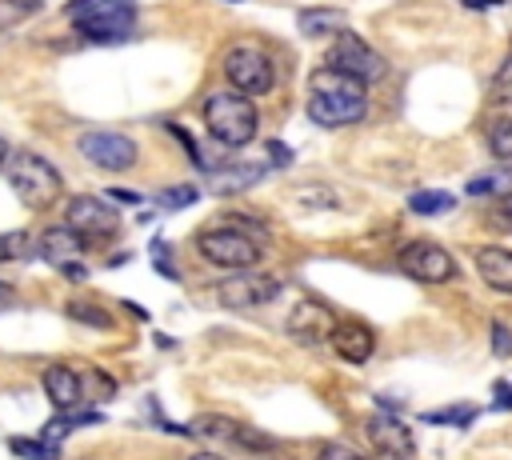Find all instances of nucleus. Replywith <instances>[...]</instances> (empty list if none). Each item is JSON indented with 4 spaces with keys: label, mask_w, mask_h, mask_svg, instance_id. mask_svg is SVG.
I'll list each match as a JSON object with an SVG mask.
<instances>
[{
    "label": "nucleus",
    "mask_w": 512,
    "mask_h": 460,
    "mask_svg": "<svg viewBox=\"0 0 512 460\" xmlns=\"http://www.w3.org/2000/svg\"><path fill=\"white\" fill-rule=\"evenodd\" d=\"M204 124L208 132L228 144V148H244L252 136H256V124H260V112L248 96H236V92H212L204 100Z\"/></svg>",
    "instance_id": "1"
},
{
    "label": "nucleus",
    "mask_w": 512,
    "mask_h": 460,
    "mask_svg": "<svg viewBox=\"0 0 512 460\" xmlns=\"http://www.w3.org/2000/svg\"><path fill=\"white\" fill-rule=\"evenodd\" d=\"M196 252L208 264H216V268L244 272V268H252L264 256V244L248 228H240V224H216V228H204L196 236Z\"/></svg>",
    "instance_id": "2"
},
{
    "label": "nucleus",
    "mask_w": 512,
    "mask_h": 460,
    "mask_svg": "<svg viewBox=\"0 0 512 460\" xmlns=\"http://www.w3.org/2000/svg\"><path fill=\"white\" fill-rule=\"evenodd\" d=\"M324 68H332V72H340V76H348L364 88L388 76V60L368 40H360L356 32H336L332 36V44L324 52Z\"/></svg>",
    "instance_id": "3"
},
{
    "label": "nucleus",
    "mask_w": 512,
    "mask_h": 460,
    "mask_svg": "<svg viewBox=\"0 0 512 460\" xmlns=\"http://www.w3.org/2000/svg\"><path fill=\"white\" fill-rule=\"evenodd\" d=\"M8 184H12V192H16L28 208L52 204V200L60 196V188H64L60 168L48 164L40 152H28V148H20V152L12 156V164H8Z\"/></svg>",
    "instance_id": "4"
},
{
    "label": "nucleus",
    "mask_w": 512,
    "mask_h": 460,
    "mask_svg": "<svg viewBox=\"0 0 512 460\" xmlns=\"http://www.w3.org/2000/svg\"><path fill=\"white\" fill-rule=\"evenodd\" d=\"M224 80L232 84L236 96H248L252 100V96H268L276 88V68H272V60L260 48L236 44L224 56Z\"/></svg>",
    "instance_id": "5"
},
{
    "label": "nucleus",
    "mask_w": 512,
    "mask_h": 460,
    "mask_svg": "<svg viewBox=\"0 0 512 460\" xmlns=\"http://www.w3.org/2000/svg\"><path fill=\"white\" fill-rule=\"evenodd\" d=\"M280 296V280L268 276V272H236V276H224L216 284V300L232 312H244V308H260V304H272Z\"/></svg>",
    "instance_id": "6"
},
{
    "label": "nucleus",
    "mask_w": 512,
    "mask_h": 460,
    "mask_svg": "<svg viewBox=\"0 0 512 460\" xmlns=\"http://www.w3.org/2000/svg\"><path fill=\"white\" fill-rule=\"evenodd\" d=\"M80 156L104 172H128L136 164V144L124 136V132H108V128H92V132H80L76 140Z\"/></svg>",
    "instance_id": "7"
},
{
    "label": "nucleus",
    "mask_w": 512,
    "mask_h": 460,
    "mask_svg": "<svg viewBox=\"0 0 512 460\" xmlns=\"http://www.w3.org/2000/svg\"><path fill=\"white\" fill-rule=\"evenodd\" d=\"M396 260H400V268H404L412 280H420V284H448V280L456 276V260L448 256V248H440V244H432V240H412V244H404V248L396 252Z\"/></svg>",
    "instance_id": "8"
},
{
    "label": "nucleus",
    "mask_w": 512,
    "mask_h": 460,
    "mask_svg": "<svg viewBox=\"0 0 512 460\" xmlns=\"http://www.w3.org/2000/svg\"><path fill=\"white\" fill-rule=\"evenodd\" d=\"M64 228H72L76 236L92 240V236H112L120 228V216L112 204H104L100 196H72L64 208Z\"/></svg>",
    "instance_id": "9"
},
{
    "label": "nucleus",
    "mask_w": 512,
    "mask_h": 460,
    "mask_svg": "<svg viewBox=\"0 0 512 460\" xmlns=\"http://www.w3.org/2000/svg\"><path fill=\"white\" fill-rule=\"evenodd\" d=\"M328 344L336 348L340 360L364 364V360H372V352H376V332H372L368 324H360V320H336L332 332H328Z\"/></svg>",
    "instance_id": "10"
},
{
    "label": "nucleus",
    "mask_w": 512,
    "mask_h": 460,
    "mask_svg": "<svg viewBox=\"0 0 512 460\" xmlns=\"http://www.w3.org/2000/svg\"><path fill=\"white\" fill-rule=\"evenodd\" d=\"M332 324H336V316H332L324 304L300 300V304L288 312V324H284V328H288V336L300 340V344H320V340H328Z\"/></svg>",
    "instance_id": "11"
},
{
    "label": "nucleus",
    "mask_w": 512,
    "mask_h": 460,
    "mask_svg": "<svg viewBox=\"0 0 512 460\" xmlns=\"http://www.w3.org/2000/svg\"><path fill=\"white\" fill-rule=\"evenodd\" d=\"M368 112V96L364 100H348V96H308V116L320 128H348L356 120H364Z\"/></svg>",
    "instance_id": "12"
},
{
    "label": "nucleus",
    "mask_w": 512,
    "mask_h": 460,
    "mask_svg": "<svg viewBox=\"0 0 512 460\" xmlns=\"http://www.w3.org/2000/svg\"><path fill=\"white\" fill-rule=\"evenodd\" d=\"M40 384H44V396H48V404H52L56 412H76V408L84 404V396H80V376H76V368H68V364H48L44 376H40Z\"/></svg>",
    "instance_id": "13"
},
{
    "label": "nucleus",
    "mask_w": 512,
    "mask_h": 460,
    "mask_svg": "<svg viewBox=\"0 0 512 460\" xmlns=\"http://www.w3.org/2000/svg\"><path fill=\"white\" fill-rule=\"evenodd\" d=\"M368 440L380 448L388 460H408L412 456V432L396 416H372L368 420Z\"/></svg>",
    "instance_id": "14"
},
{
    "label": "nucleus",
    "mask_w": 512,
    "mask_h": 460,
    "mask_svg": "<svg viewBox=\"0 0 512 460\" xmlns=\"http://www.w3.org/2000/svg\"><path fill=\"white\" fill-rule=\"evenodd\" d=\"M476 272L484 276L488 288L512 296V248H496V244L476 248Z\"/></svg>",
    "instance_id": "15"
},
{
    "label": "nucleus",
    "mask_w": 512,
    "mask_h": 460,
    "mask_svg": "<svg viewBox=\"0 0 512 460\" xmlns=\"http://www.w3.org/2000/svg\"><path fill=\"white\" fill-rule=\"evenodd\" d=\"M88 244H84V236H76L72 228H64V224H56V228H44L40 232V252L52 260V264H68L72 256H80Z\"/></svg>",
    "instance_id": "16"
},
{
    "label": "nucleus",
    "mask_w": 512,
    "mask_h": 460,
    "mask_svg": "<svg viewBox=\"0 0 512 460\" xmlns=\"http://www.w3.org/2000/svg\"><path fill=\"white\" fill-rule=\"evenodd\" d=\"M308 92L312 96H348V100H364L368 96L364 84H356V80H348V76H340L332 68H316L308 76Z\"/></svg>",
    "instance_id": "17"
},
{
    "label": "nucleus",
    "mask_w": 512,
    "mask_h": 460,
    "mask_svg": "<svg viewBox=\"0 0 512 460\" xmlns=\"http://www.w3.org/2000/svg\"><path fill=\"white\" fill-rule=\"evenodd\" d=\"M296 28L304 36H336V32H344V12L340 8H304L296 16Z\"/></svg>",
    "instance_id": "18"
},
{
    "label": "nucleus",
    "mask_w": 512,
    "mask_h": 460,
    "mask_svg": "<svg viewBox=\"0 0 512 460\" xmlns=\"http://www.w3.org/2000/svg\"><path fill=\"white\" fill-rule=\"evenodd\" d=\"M292 200L304 212H332V208H340V192L328 188V184H300V188H292Z\"/></svg>",
    "instance_id": "19"
},
{
    "label": "nucleus",
    "mask_w": 512,
    "mask_h": 460,
    "mask_svg": "<svg viewBox=\"0 0 512 460\" xmlns=\"http://www.w3.org/2000/svg\"><path fill=\"white\" fill-rule=\"evenodd\" d=\"M76 376H80V396H84V404H104V400L116 396V380H112L108 372H100V368H76Z\"/></svg>",
    "instance_id": "20"
},
{
    "label": "nucleus",
    "mask_w": 512,
    "mask_h": 460,
    "mask_svg": "<svg viewBox=\"0 0 512 460\" xmlns=\"http://www.w3.org/2000/svg\"><path fill=\"white\" fill-rule=\"evenodd\" d=\"M184 432H192V436H204V440H236V432H240V420H232V416H196V420H188V428Z\"/></svg>",
    "instance_id": "21"
},
{
    "label": "nucleus",
    "mask_w": 512,
    "mask_h": 460,
    "mask_svg": "<svg viewBox=\"0 0 512 460\" xmlns=\"http://www.w3.org/2000/svg\"><path fill=\"white\" fill-rule=\"evenodd\" d=\"M68 12L76 20H92V16H124L136 12V0H72Z\"/></svg>",
    "instance_id": "22"
},
{
    "label": "nucleus",
    "mask_w": 512,
    "mask_h": 460,
    "mask_svg": "<svg viewBox=\"0 0 512 460\" xmlns=\"http://www.w3.org/2000/svg\"><path fill=\"white\" fill-rule=\"evenodd\" d=\"M260 176H264V164H240V168L220 172L212 180V192H240V188H252Z\"/></svg>",
    "instance_id": "23"
},
{
    "label": "nucleus",
    "mask_w": 512,
    "mask_h": 460,
    "mask_svg": "<svg viewBox=\"0 0 512 460\" xmlns=\"http://www.w3.org/2000/svg\"><path fill=\"white\" fill-rule=\"evenodd\" d=\"M452 204H456V196L452 192H440V188H428V192H412L408 196V212H416V216H440Z\"/></svg>",
    "instance_id": "24"
},
{
    "label": "nucleus",
    "mask_w": 512,
    "mask_h": 460,
    "mask_svg": "<svg viewBox=\"0 0 512 460\" xmlns=\"http://www.w3.org/2000/svg\"><path fill=\"white\" fill-rule=\"evenodd\" d=\"M36 248H32V236L28 232H0V264H12V260H28Z\"/></svg>",
    "instance_id": "25"
},
{
    "label": "nucleus",
    "mask_w": 512,
    "mask_h": 460,
    "mask_svg": "<svg viewBox=\"0 0 512 460\" xmlns=\"http://www.w3.org/2000/svg\"><path fill=\"white\" fill-rule=\"evenodd\" d=\"M68 316L80 320V324H92V328H108V324H112V312H104V308H96V304H88V300H72V304H68Z\"/></svg>",
    "instance_id": "26"
},
{
    "label": "nucleus",
    "mask_w": 512,
    "mask_h": 460,
    "mask_svg": "<svg viewBox=\"0 0 512 460\" xmlns=\"http://www.w3.org/2000/svg\"><path fill=\"white\" fill-rule=\"evenodd\" d=\"M488 152L496 160H512V120H496L488 132Z\"/></svg>",
    "instance_id": "27"
},
{
    "label": "nucleus",
    "mask_w": 512,
    "mask_h": 460,
    "mask_svg": "<svg viewBox=\"0 0 512 460\" xmlns=\"http://www.w3.org/2000/svg\"><path fill=\"white\" fill-rule=\"evenodd\" d=\"M468 196H488V192H512V172H500V176H476V180H468V188H464Z\"/></svg>",
    "instance_id": "28"
},
{
    "label": "nucleus",
    "mask_w": 512,
    "mask_h": 460,
    "mask_svg": "<svg viewBox=\"0 0 512 460\" xmlns=\"http://www.w3.org/2000/svg\"><path fill=\"white\" fill-rule=\"evenodd\" d=\"M232 444H244L248 452H272V448H276L272 436H264V432H256V428H244V424H240V432H236Z\"/></svg>",
    "instance_id": "29"
},
{
    "label": "nucleus",
    "mask_w": 512,
    "mask_h": 460,
    "mask_svg": "<svg viewBox=\"0 0 512 460\" xmlns=\"http://www.w3.org/2000/svg\"><path fill=\"white\" fill-rule=\"evenodd\" d=\"M472 416H476L472 408L456 404V408H448V412H424V424H468Z\"/></svg>",
    "instance_id": "30"
},
{
    "label": "nucleus",
    "mask_w": 512,
    "mask_h": 460,
    "mask_svg": "<svg viewBox=\"0 0 512 460\" xmlns=\"http://www.w3.org/2000/svg\"><path fill=\"white\" fill-rule=\"evenodd\" d=\"M488 224H492L496 232H512V192L496 200V208L488 212Z\"/></svg>",
    "instance_id": "31"
},
{
    "label": "nucleus",
    "mask_w": 512,
    "mask_h": 460,
    "mask_svg": "<svg viewBox=\"0 0 512 460\" xmlns=\"http://www.w3.org/2000/svg\"><path fill=\"white\" fill-rule=\"evenodd\" d=\"M192 200H196V188H164V192L156 196L160 208H184V204H192Z\"/></svg>",
    "instance_id": "32"
},
{
    "label": "nucleus",
    "mask_w": 512,
    "mask_h": 460,
    "mask_svg": "<svg viewBox=\"0 0 512 460\" xmlns=\"http://www.w3.org/2000/svg\"><path fill=\"white\" fill-rule=\"evenodd\" d=\"M492 96H496L500 104H508V100H512V60H508V64H504V68L496 72V84H492Z\"/></svg>",
    "instance_id": "33"
},
{
    "label": "nucleus",
    "mask_w": 512,
    "mask_h": 460,
    "mask_svg": "<svg viewBox=\"0 0 512 460\" xmlns=\"http://www.w3.org/2000/svg\"><path fill=\"white\" fill-rule=\"evenodd\" d=\"M492 352L496 356H512V332H508V324H492Z\"/></svg>",
    "instance_id": "34"
},
{
    "label": "nucleus",
    "mask_w": 512,
    "mask_h": 460,
    "mask_svg": "<svg viewBox=\"0 0 512 460\" xmlns=\"http://www.w3.org/2000/svg\"><path fill=\"white\" fill-rule=\"evenodd\" d=\"M316 460H364V456L352 452L348 444H324V448L316 452Z\"/></svg>",
    "instance_id": "35"
},
{
    "label": "nucleus",
    "mask_w": 512,
    "mask_h": 460,
    "mask_svg": "<svg viewBox=\"0 0 512 460\" xmlns=\"http://www.w3.org/2000/svg\"><path fill=\"white\" fill-rule=\"evenodd\" d=\"M268 164H272V168H288V164H292V152H288V144L272 140V144H268Z\"/></svg>",
    "instance_id": "36"
},
{
    "label": "nucleus",
    "mask_w": 512,
    "mask_h": 460,
    "mask_svg": "<svg viewBox=\"0 0 512 460\" xmlns=\"http://www.w3.org/2000/svg\"><path fill=\"white\" fill-rule=\"evenodd\" d=\"M492 400H496V408H512V384L496 380V384H492Z\"/></svg>",
    "instance_id": "37"
},
{
    "label": "nucleus",
    "mask_w": 512,
    "mask_h": 460,
    "mask_svg": "<svg viewBox=\"0 0 512 460\" xmlns=\"http://www.w3.org/2000/svg\"><path fill=\"white\" fill-rule=\"evenodd\" d=\"M60 272H64L68 280H88V268H84V264H76V260H68V264H60Z\"/></svg>",
    "instance_id": "38"
},
{
    "label": "nucleus",
    "mask_w": 512,
    "mask_h": 460,
    "mask_svg": "<svg viewBox=\"0 0 512 460\" xmlns=\"http://www.w3.org/2000/svg\"><path fill=\"white\" fill-rule=\"evenodd\" d=\"M12 300H16V288H12V284H4V280H0V308H8V304H12Z\"/></svg>",
    "instance_id": "39"
},
{
    "label": "nucleus",
    "mask_w": 512,
    "mask_h": 460,
    "mask_svg": "<svg viewBox=\"0 0 512 460\" xmlns=\"http://www.w3.org/2000/svg\"><path fill=\"white\" fill-rule=\"evenodd\" d=\"M192 460H224V456H212V452H196Z\"/></svg>",
    "instance_id": "40"
},
{
    "label": "nucleus",
    "mask_w": 512,
    "mask_h": 460,
    "mask_svg": "<svg viewBox=\"0 0 512 460\" xmlns=\"http://www.w3.org/2000/svg\"><path fill=\"white\" fill-rule=\"evenodd\" d=\"M4 160H8V144L0 140V164H4Z\"/></svg>",
    "instance_id": "41"
}]
</instances>
